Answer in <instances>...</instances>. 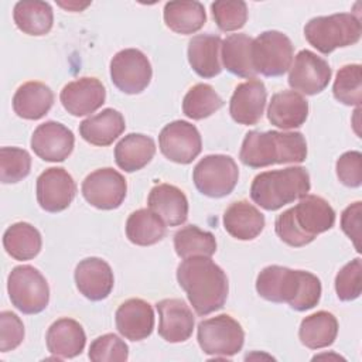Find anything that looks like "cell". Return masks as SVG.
I'll use <instances>...</instances> for the list:
<instances>
[{
  "label": "cell",
  "mask_w": 362,
  "mask_h": 362,
  "mask_svg": "<svg viewBox=\"0 0 362 362\" xmlns=\"http://www.w3.org/2000/svg\"><path fill=\"white\" fill-rule=\"evenodd\" d=\"M177 280L198 315L221 310L228 298V277L209 257L184 259L177 267Z\"/></svg>",
  "instance_id": "1"
},
{
  "label": "cell",
  "mask_w": 362,
  "mask_h": 362,
  "mask_svg": "<svg viewBox=\"0 0 362 362\" xmlns=\"http://www.w3.org/2000/svg\"><path fill=\"white\" fill-rule=\"evenodd\" d=\"M257 294L272 303H287L296 311L314 308L321 298V281L305 270L272 264L256 279Z\"/></svg>",
  "instance_id": "2"
},
{
  "label": "cell",
  "mask_w": 362,
  "mask_h": 362,
  "mask_svg": "<svg viewBox=\"0 0 362 362\" xmlns=\"http://www.w3.org/2000/svg\"><path fill=\"white\" fill-rule=\"evenodd\" d=\"M335 223V211L318 195H304L300 202L280 214L274 222L277 236L291 247L311 243Z\"/></svg>",
  "instance_id": "3"
},
{
  "label": "cell",
  "mask_w": 362,
  "mask_h": 362,
  "mask_svg": "<svg viewBox=\"0 0 362 362\" xmlns=\"http://www.w3.org/2000/svg\"><path fill=\"white\" fill-rule=\"evenodd\" d=\"M239 158L250 168L303 163L307 158V143L298 132L252 130L243 139Z\"/></svg>",
  "instance_id": "4"
},
{
  "label": "cell",
  "mask_w": 362,
  "mask_h": 362,
  "mask_svg": "<svg viewBox=\"0 0 362 362\" xmlns=\"http://www.w3.org/2000/svg\"><path fill=\"white\" fill-rule=\"evenodd\" d=\"M310 187V174L304 167L264 171L253 178L250 198L266 211H277L307 195Z\"/></svg>",
  "instance_id": "5"
},
{
  "label": "cell",
  "mask_w": 362,
  "mask_h": 362,
  "mask_svg": "<svg viewBox=\"0 0 362 362\" xmlns=\"http://www.w3.org/2000/svg\"><path fill=\"white\" fill-rule=\"evenodd\" d=\"M361 20L352 13H338L311 18L304 27V37L321 54L349 47L361 40Z\"/></svg>",
  "instance_id": "6"
},
{
  "label": "cell",
  "mask_w": 362,
  "mask_h": 362,
  "mask_svg": "<svg viewBox=\"0 0 362 362\" xmlns=\"http://www.w3.org/2000/svg\"><path fill=\"white\" fill-rule=\"evenodd\" d=\"M11 304L23 314H38L49 301V287L45 277L30 264L14 267L7 279Z\"/></svg>",
  "instance_id": "7"
},
{
  "label": "cell",
  "mask_w": 362,
  "mask_h": 362,
  "mask_svg": "<svg viewBox=\"0 0 362 362\" xmlns=\"http://www.w3.org/2000/svg\"><path fill=\"white\" fill-rule=\"evenodd\" d=\"M245 342L240 324L228 314H221L198 324V344L204 354L228 358L238 354Z\"/></svg>",
  "instance_id": "8"
},
{
  "label": "cell",
  "mask_w": 362,
  "mask_h": 362,
  "mask_svg": "<svg viewBox=\"0 0 362 362\" xmlns=\"http://www.w3.org/2000/svg\"><path fill=\"white\" fill-rule=\"evenodd\" d=\"M239 168L230 156L209 154L198 161L192 171L197 189L211 198H222L238 184Z\"/></svg>",
  "instance_id": "9"
},
{
  "label": "cell",
  "mask_w": 362,
  "mask_h": 362,
  "mask_svg": "<svg viewBox=\"0 0 362 362\" xmlns=\"http://www.w3.org/2000/svg\"><path fill=\"white\" fill-rule=\"evenodd\" d=\"M293 51L286 34L276 30L263 31L252 41L253 68L264 76H281L291 66Z\"/></svg>",
  "instance_id": "10"
},
{
  "label": "cell",
  "mask_w": 362,
  "mask_h": 362,
  "mask_svg": "<svg viewBox=\"0 0 362 362\" xmlns=\"http://www.w3.org/2000/svg\"><path fill=\"white\" fill-rule=\"evenodd\" d=\"M151 75L150 61L140 49H122L110 61V79L123 93L136 95L143 92L148 86Z\"/></svg>",
  "instance_id": "11"
},
{
  "label": "cell",
  "mask_w": 362,
  "mask_h": 362,
  "mask_svg": "<svg viewBox=\"0 0 362 362\" xmlns=\"http://www.w3.org/2000/svg\"><path fill=\"white\" fill-rule=\"evenodd\" d=\"M81 191L86 202L92 206L110 211L119 208L124 201L127 184L119 171L106 167L86 175Z\"/></svg>",
  "instance_id": "12"
},
{
  "label": "cell",
  "mask_w": 362,
  "mask_h": 362,
  "mask_svg": "<svg viewBox=\"0 0 362 362\" xmlns=\"http://www.w3.org/2000/svg\"><path fill=\"white\" fill-rule=\"evenodd\" d=\"M158 146L163 156L170 161L189 164L199 156L202 140L194 124L185 120H174L160 132Z\"/></svg>",
  "instance_id": "13"
},
{
  "label": "cell",
  "mask_w": 362,
  "mask_h": 362,
  "mask_svg": "<svg viewBox=\"0 0 362 362\" xmlns=\"http://www.w3.org/2000/svg\"><path fill=\"white\" fill-rule=\"evenodd\" d=\"M331 68L325 59L310 49H301L291 62L288 85L305 95L322 92L331 79Z\"/></svg>",
  "instance_id": "14"
},
{
  "label": "cell",
  "mask_w": 362,
  "mask_h": 362,
  "mask_svg": "<svg viewBox=\"0 0 362 362\" xmlns=\"http://www.w3.org/2000/svg\"><path fill=\"white\" fill-rule=\"evenodd\" d=\"M37 201L47 212H61L66 209L76 195V184L72 175L61 168L51 167L37 178Z\"/></svg>",
  "instance_id": "15"
},
{
  "label": "cell",
  "mask_w": 362,
  "mask_h": 362,
  "mask_svg": "<svg viewBox=\"0 0 362 362\" xmlns=\"http://www.w3.org/2000/svg\"><path fill=\"white\" fill-rule=\"evenodd\" d=\"M74 144V133L62 123L52 120L40 124L31 136V148L44 161H64L72 153Z\"/></svg>",
  "instance_id": "16"
},
{
  "label": "cell",
  "mask_w": 362,
  "mask_h": 362,
  "mask_svg": "<svg viewBox=\"0 0 362 362\" xmlns=\"http://www.w3.org/2000/svg\"><path fill=\"white\" fill-rule=\"evenodd\" d=\"M59 99L64 109L72 116H86L105 103L106 90L99 79L83 76L66 83Z\"/></svg>",
  "instance_id": "17"
},
{
  "label": "cell",
  "mask_w": 362,
  "mask_h": 362,
  "mask_svg": "<svg viewBox=\"0 0 362 362\" xmlns=\"http://www.w3.org/2000/svg\"><path fill=\"white\" fill-rule=\"evenodd\" d=\"M266 99L267 92L264 83L255 78L249 79L235 88L229 102V113L239 124H256L263 116Z\"/></svg>",
  "instance_id": "18"
},
{
  "label": "cell",
  "mask_w": 362,
  "mask_h": 362,
  "mask_svg": "<svg viewBox=\"0 0 362 362\" xmlns=\"http://www.w3.org/2000/svg\"><path fill=\"white\" fill-rule=\"evenodd\" d=\"M158 311V335L171 344L187 341L194 331V315L180 298H164L156 304Z\"/></svg>",
  "instance_id": "19"
},
{
  "label": "cell",
  "mask_w": 362,
  "mask_h": 362,
  "mask_svg": "<svg viewBox=\"0 0 362 362\" xmlns=\"http://www.w3.org/2000/svg\"><path fill=\"white\" fill-rule=\"evenodd\" d=\"M75 283L79 293L90 301L105 300L113 288V272L100 257H86L75 269Z\"/></svg>",
  "instance_id": "20"
},
{
  "label": "cell",
  "mask_w": 362,
  "mask_h": 362,
  "mask_svg": "<svg viewBox=\"0 0 362 362\" xmlns=\"http://www.w3.org/2000/svg\"><path fill=\"white\" fill-rule=\"evenodd\" d=\"M115 321L119 334L126 339H146L154 328L153 307L141 298H129L116 310Z\"/></svg>",
  "instance_id": "21"
},
{
  "label": "cell",
  "mask_w": 362,
  "mask_h": 362,
  "mask_svg": "<svg viewBox=\"0 0 362 362\" xmlns=\"http://www.w3.org/2000/svg\"><path fill=\"white\" fill-rule=\"evenodd\" d=\"M45 342L52 355L58 359H68L82 354L86 344V335L78 321L72 318H59L49 325Z\"/></svg>",
  "instance_id": "22"
},
{
  "label": "cell",
  "mask_w": 362,
  "mask_h": 362,
  "mask_svg": "<svg viewBox=\"0 0 362 362\" xmlns=\"http://www.w3.org/2000/svg\"><path fill=\"white\" fill-rule=\"evenodd\" d=\"M148 208L168 226L182 225L188 218V199L185 194L171 184H157L147 198Z\"/></svg>",
  "instance_id": "23"
},
{
  "label": "cell",
  "mask_w": 362,
  "mask_h": 362,
  "mask_svg": "<svg viewBox=\"0 0 362 362\" xmlns=\"http://www.w3.org/2000/svg\"><path fill=\"white\" fill-rule=\"evenodd\" d=\"M308 117V102L296 90H281L272 96L267 107V119L283 130L296 129Z\"/></svg>",
  "instance_id": "24"
},
{
  "label": "cell",
  "mask_w": 362,
  "mask_h": 362,
  "mask_svg": "<svg viewBox=\"0 0 362 362\" xmlns=\"http://www.w3.org/2000/svg\"><path fill=\"white\" fill-rule=\"evenodd\" d=\"M221 48L222 40L219 35L198 34L188 42V62L201 78H214L221 74Z\"/></svg>",
  "instance_id": "25"
},
{
  "label": "cell",
  "mask_w": 362,
  "mask_h": 362,
  "mask_svg": "<svg viewBox=\"0 0 362 362\" xmlns=\"http://www.w3.org/2000/svg\"><path fill=\"white\" fill-rule=\"evenodd\" d=\"M223 226L235 239L253 240L264 228V216L247 201H236L226 208L223 214Z\"/></svg>",
  "instance_id": "26"
},
{
  "label": "cell",
  "mask_w": 362,
  "mask_h": 362,
  "mask_svg": "<svg viewBox=\"0 0 362 362\" xmlns=\"http://www.w3.org/2000/svg\"><path fill=\"white\" fill-rule=\"evenodd\" d=\"M126 129L124 117L120 112L107 107L79 124V133L85 141L105 147L112 144Z\"/></svg>",
  "instance_id": "27"
},
{
  "label": "cell",
  "mask_w": 362,
  "mask_h": 362,
  "mask_svg": "<svg viewBox=\"0 0 362 362\" xmlns=\"http://www.w3.org/2000/svg\"><path fill=\"white\" fill-rule=\"evenodd\" d=\"M54 105V93L42 82L30 81L23 83L13 96L14 113L27 120L44 117Z\"/></svg>",
  "instance_id": "28"
},
{
  "label": "cell",
  "mask_w": 362,
  "mask_h": 362,
  "mask_svg": "<svg viewBox=\"0 0 362 362\" xmlns=\"http://www.w3.org/2000/svg\"><path fill=\"white\" fill-rule=\"evenodd\" d=\"M156 154L154 140L141 133L124 136L115 147V161L119 168L133 173L146 167Z\"/></svg>",
  "instance_id": "29"
},
{
  "label": "cell",
  "mask_w": 362,
  "mask_h": 362,
  "mask_svg": "<svg viewBox=\"0 0 362 362\" xmlns=\"http://www.w3.org/2000/svg\"><path fill=\"white\" fill-rule=\"evenodd\" d=\"M13 18L20 31L35 37L48 34L54 23L51 4L40 0H23L16 3Z\"/></svg>",
  "instance_id": "30"
},
{
  "label": "cell",
  "mask_w": 362,
  "mask_h": 362,
  "mask_svg": "<svg viewBox=\"0 0 362 362\" xmlns=\"http://www.w3.org/2000/svg\"><path fill=\"white\" fill-rule=\"evenodd\" d=\"M252 41L246 34H230L222 41V64L230 74L249 79L257 75L252 64Z\"/></svg>",
  "instance_id": "31"
},
{
  "label": "cell",
  "mask_w": 362,
  "mask_h": 362,
  "mask_svg": "<svg viewBox=\"0 0 362 362\" xmlns=\"http://www.w3.org/2000/svg\"><path fill=\"white\" fill-rule=\"evenodd\" d=\"M164 23L177 34H194L206 23L204 4L199 1H168L164 6Z\"/></svg>",
  "instance_id": "32"
},
{
  "label": "cell",
  "mask_w": 362,
  "mask_h": 362,
  "mask_svg": "<svg viewBox=\"0 0 362 362\" xmlns=\"http://www.w3.org/2000/svg\"><path fill=\"white\" fill-rule=\"evenodd\" d=\"M167 233L165 222L150 208L132 212L126 221V236L137 246L158 243Z\"/></svg>",
  "instance_id": "33"
},
{
  "label": "cell",
  "mask_w": 362,
  "mask_h": 362,
  "mask_svg": "<svg viewBox=\"0 0 362 362\" xmlns=\"http://www.w3.org/2000/svg\"><path fill=\"white\" fill-rule=\"evenodd\" d=\"M338 334V321L328 311H317L305 317L298 329V338L310 349H321L334 344Z\"/></svg>",
  "instance_id": "34"
},
{
  "label": "cell",
  "mask_w": 362,
  "mask_h": 362,
  "mask_svg": "<svg viewBox=\"0 0 362 362\" xmlns=\"http://www.w3.org/2000/svg\"><path fill=\"white\" fill-rule=\"evenodd\" d=\"M6 252L16 260L34 259L42 246L40 232L27 222H17L8 226L3 235Z\"/></svg>",
  "instance_id": "35"
},
{
  "label": "cell",
  "mask_w": 362,
  "mask_h": 362,
  "mask_svg": "<svg viewBox=\"0 0 362 362\" xmlns=\"http://www.w3.org/2000/svg\"><path fill=\"white\" fill-rule=\"evenodd\" d=\"M174 249L181 259L192 256L211 257L216 252V240L211 232L202 230L197 225H188L175 232Z\"/></svg>",
  "instance_id": "36"
},
{
  "label": "cell",
  "mask_w": 362,
  "mask_h": 362,
  "mask_svg": "<svg viewBox=\"0 0 362 362\" xmlns=\"http://www.w3.org/2000/svg\"><path fill=\"white\" fill-rule=\"evenodd\" d=\"M223 106L222 98L208 83L194 85L184 96L182 112L192 120L209 117Z\"/></svg>",
  "instance_id": "37"
},
{
  "label": "cell",
  "mask_w": 362,
  "mask_h": 362,
  "mask_svg": "<svg viewBox=\"0 0 362 362\" xmlns=\"http://www.w3.org/2000/svg\"><path fill=\"white\" fill-rule=\"evenodd\" d=\"M334 98L346 106H361L362 102V69L359 64L342 66L337 72L332 86Z\"/></svg>",
  "instance_id": "38"
},
{
  "label": "cell",
  "mask_w": 362,
  "mask_h": 362,
  "mask_svg": "<svg viewBox=\"0 0 362 362\" xmlns=\"http://www.w3.org/2000/svg\"><path fill=\"white\" fill-rule=\"evenodd\" d=\"M31 157L27 150L18 147L0 148V180L3 184H14L30 174Z\"/></svg>",
  "instance_id": "39"
},
{
  "label": "cell",
  "mask_w": 362,
  "mask_h": 362,
  "mask_svg": "<svg viewBox=\"0 0 362 362\" xmlns=\"http://www.w3.org/2000/svg\"><path fill=\"white\" fill-rule=\"evenodd\" d=\"M214 20L222 31L240 30L247 20V6L242 0H218L211 4Z\"/></svg>",
  "instance_id": "40"
},
{
  "label": "cell",
  "mask_w": 362,
  "mask_h": 362,
  "mask_svg": "<svg viewBox=\"0 0 362 362\" xmlns=\"http://www.w3.org/2000/svg\"><path fill=\"white\" fill-rule=\"evenodd\" d=\"M88 356L93 362H123L129 356V348L120 337L105 334L90 344Z\"/></svg>",
  "instance_id": "41"
},
{
  "label": "cell",
  "mask_w": 362,
  "mask_h": 362,
  "mask_svg": "<svg viewBox=\"0 0 362 362\" xmlns=\"http://www.w3.org/2000/svg\"><path fill=\"white\" fill-rule=\"evenodd\" d=\"M362 262L359 257L346 263L335 277V291L339 300L352 301L361 296Z\"/></svg>",
  "instance_id": "42"
},
{
  "label": "cell",
  "mask_w": 362,
  "mask_h": 362,
  "mask_svg": "<svg viewBox=\"0 0 362 362\" xmlns=\"http://www.w3.org/2000/svg\"><path fill=\"white\" fill-rule=\"evenodd\" d=\"M24 339V325L20 317L11 311L0 313V351L16 349Z\"/></svg>",
  "instance_id": "43"
},
{
  "label": "cell",
  "mask_w": 362,
  "mask_h": 362,
  "mask_svg": "<svg viewBox=\"0 0 362 362\" xmlns=\"http://www.w3.org/2000/svg\"><path fill=\"white\" fill-rule=\"evenodd\" d=\"M338 180L351 188L362 184V154L359 151H346L337 160L335 164Z\"/></svg>",
  "instance_id": "44"
},
{
  "label": "cell",
  "mask_w": 362,
  "mask_h": 362,
  "mask_svg": "<svg viewBox=\"0 0 362 362\" xmlns=\"http://www.w3.org/2000/svg\"><path fill=\"white\" fill-rule=\"evenodd\" d=\"M361 214H362V202L356 201L349 206H346L341 215V229L354 242L358 252H361V246H359Z\"/></svg>",
  "instance_id": "45"
}]
</instances>
